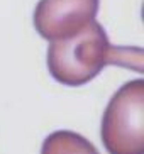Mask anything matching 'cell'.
<instances>
[{"label":"cell","instance_id":"1","mask_svg":"<svg viewBox=\"0 0 144 154\" xmlns=\"http://www.w3.org/2000/svg\"><path fill=\"white\" fill-rule=\"evenodd\" d=\"M141 63L142 51L139 48L112 46L104 26L97 20L80 34L64 41H54L48 48L51 76L66 86L85 85L108 64H121L141 73Z\"/></svg>","mask_w":144,"mask_h":154},{"label":"cell","instance_id":"2","mask_svg":"<svg viewBox=\"0 0 144 154\" xmlns=\"http://www.w3.org/2000/svg\"><path fill=\"white\" fill-rule=\"evenodd\" d=\"M102 142L108 154H144V82L122 85L102 119Z\"/></svg>","mask_w":144,"mask_h":154},{"label":"cell","instance_id":"3","mask_svg":"<svg viewBox=\"0 0 144 154\" xmlns=\"http://www.w3.org/2000/svg\"><path fill=\"white\" fill-rule=\"evenodd\" d=\"M99 5L100 0H39L34 27L46 41H64L97 20Z\"/></svg>","mask_w":144,"mask_h":154},{"label":"cell","instance_id":"4","mask_svg":"<svg viewBox=\"0 0 144 154\" xmlns=\"http://www.w3.org/2000/svg\"><path fill=\"white\" fill-rule=\"evenodd\" d=\"M41 154H100L88 139L73 131H56L44 139Z\"/></svg>","mask_w":144,"mask_h":154}]
</instances>
